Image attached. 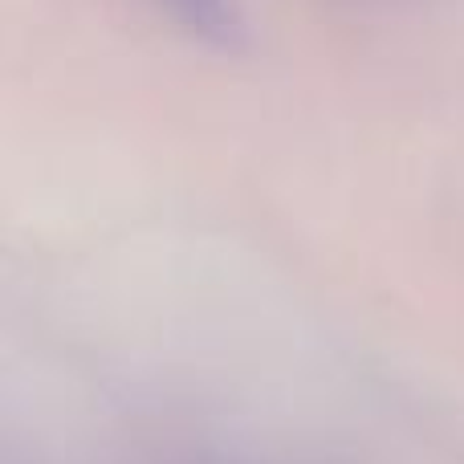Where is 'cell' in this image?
<instances>
[{"label": "cell", "mask_w": 464, "mask_h": 464, "mask_svg": "<svg viewBox=\"0 0 464 464\" xmlns=\"http://www.w3.org/2000/svg\"><path fill=\"white\" fill-rule=\"evenodd\" d=\"M179 33L220 53H240L248 45V16L240 0H151Z\"/></svg>", "instance_id": "obj_1"}]
</instances>
